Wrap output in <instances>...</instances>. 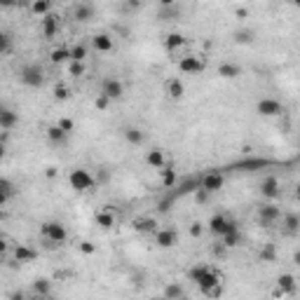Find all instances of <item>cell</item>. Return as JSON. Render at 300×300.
<instances>
[{
    "label": "cell",
    "mask_w": 300,
    "mask_h": 300,
    "mask_svg": "<svg viewBox=\"0 0 300 300\" xmlns=\"http://www.w3.org/2000/svg\"><path fill=\"white\" fill-rule=\"evenodd\" d=\"M160 174H162V185L164 188H174V183H176V171L171 169V167H164Z\"/></svg>",
    "instance_id": "36"
},
{
    "label": "cell",
    "mask_w": 300,
    "mask_h": 300,
    "mask_svg": "<svg viewBox=\"0 0 300 300\" xmlns=\"http://www.w3.org/2000/svg\"><path fill=\"white\" fill-rule=\"evenodd\" d=\"M235 42H237V45H251L253 31H249V28H237V31H235Z\"/></svg>",
    "instance_id": "33"
},
{
    "label": "cell",
    "mask_w": 300,
    "mask_h": 300,
    "mask_svg": "<svg viewBox=\"0 0 300 300\" xmlns=\"http://www.w3.org/2000/svg\"><path fill=\"white\" fill-rule=\"evenodd\" d=\"M267 160H246L242 167H244L246 171H253V169H258V167H265Z\"/></svg>",
    "instance_id": "45"
},
{
    "label": "cell",
    "mask_w": 300,
    "mask_h": 300,
    "mask_svg": "<svg viewBox=\"0 0 300 300\" xmlns=\"http://www.w3.org/2000/svg\"><path fill=\"white\" fill-rule=\"evenodd\" d=\"M188 45V38H183L181 33H167L164 35V49L167 52H178L181 47Z\"/></svg>",
    "instance_id": "16"
},
{
    "label": "cell",
    "mask_w": 300,
    "mask_h": 300,
    "mask_svg": "<svg viewBox=\"0 0 300 300\" xmlns=\"http://www.w3.org/2000/svg\"><path fill=\"white\" fill-rule=\"evenodd\" d=\"M209 195H211V192H206L204 188H199V190H197V195H195V199H197L199 204H202V202H206V199H209Z\"/></svg>",
    "instance_id": "47"
},
{
    "label": "cell",
    "mask_w": 300,
    "mask_h": 300,
    "mask_svg": "<svg viewBox=\"0 0 300 300\" xmlns=\"http://www.w3.org/2000/svg\"><path fill=\"white\" fill-rule=\"evenodd\" d=\"M209 272H211V265H206V263H199V265H195V267H190V270H188V279L195 281V284H199V281L204 279Z\"/></svg>",
    "instance_id": "22"
},
{
    "label": "cell",
    "mask_w": 300,
    "mask_h": 300,
    "mask_svg": "<svg viewBox=\"0 0 300 300\" xmlns=\"http://www.w3.org/2000/svg\"><path fill=\"white\" fill-rule=\"evenodd\" d=\"M181 300H188V298H181Z\"/></svg>",
    "instance_id": "55"
},
{
    "label": "cell",
    "mask_w": 300,
    "mask_h": 300,
    "mask_svg": "<svg viewBox=\"0 0 300 300\" xmlns=\"http://www.w3.org/2000/svg\"><path fill=\"white\" fill-rule=\"evenodd\" d=\"M293 263H295V265H300V251L293 253Z\"/></svg>",
    "instance_id": "51"
},
{
    "label": "cell",
    "mask_w": 300,
    "mask_h": 300,
    "mask_svg": "<svg viewBox=\"0 0 300 300\" xmlns=\"http://www.w3.org/2000/svg\"><path fill=\"white\" fill-rule=\"evenodd\" d=\"M134 230L141 232V235H150V232H157V220L155 218H136L134 220Z\"/></svg>",
    "instance_id": "23"
},
{
    "label": "cell",
    "mask_w": 300,
    "mask_h": 300,
    "mask_svg": "<svg viewBox=\"0 0 300 300\" xmlns=\"http://www.w3.org/2000/svg\"><path fill=\"white\" fill-rule=\"evenodd\" d=\"M10 47H12V38H10V33H5V31H3V33H0V52H3V54H7V52H10Z\"/></svg>",
    "instance_id": "43"
},
{
    "label": "cell",
    "mask_w": 300,
    "mask_h": 300,
    "mask_svg": "<svg viewBox=\"0 0 300 300\" xmlns=\"http://www.w3.org/2000/svg\"><path fill=\"white\" fill-rule=\"evenodd\" d=\"M68 181H70V185H73V190H78V192L96 188V178L92 176L87 169H73L68 174Z\"/></svg>",
    "instance_id": "4"
},
{
    "label": "cell",
    "mask_w": 300,
    "mask_h": 300,
    "mask_svg": "<svg viewBox=\"0 0 300 300\" xmlns=\"http://www.w3.org/2000/svg\"><path fill=\"white\" fill-rule=\"evenodd\" d=\"M31 12L45 19V17L52 14V3H47V0H35V3H31Z\"/></svg>",
    "instance_id": "28"
},
{
    "label": "cell",
    "mask_w": 300,
    "mask_h": 300,
    "mask_svg": "<svg viewBox=\"0 0 300 300\" xmlns=\"http://www.w3.org/2000/svg\"><path fill=\"white\" fill-rule=\"evenodd\" d=\"M164 298H167V300H181V298H185V295H183V286H181L178 281H171V284H167V286H164Z\"/></svg>",
    "instance_id": "27"
},
{
    "label": "cell",
    "mask_w": 300,
    "mask_h": 300,
    "mask_svg": "<svg viewBox=\"0 0 300 300\" xmlns=\"http://www.w3.org/2000/svg\"><path fill=\"white\" fill-rule=\"evenodd\" d=\"M279 218H281V209H279L277 204H263V206L258 209V220L265 225V228L274 225Z\"/></svg>",
    "instance_id": "9"
},
{
    "label": "cell",
    "mask_w": 300,
    "mask_h": 300,
    "mask_svg": "<svg viewBox=\"0 0 300 300\" xmlns=\"http://www.w3.org/2000/svg\"><path fill=\"white\" fill-rule=\"evenodd\" d=\"M281 225H284V232L295 235V232L300 230V216L298 213H284V216H281Z\"/></svg>",
    "instance_id": "21"
},
{
    "label": "cell",
    "mask_w": 300,
    "mask_h": 300,
    "mask_svg": "<svg viewBox=\"0 0 300 300\" xmlns=\"http://www.w3.org/2000/svg\"><path fill=\"white\" fill-rule=\"evenodd\" d=\"M124 138H127V143H131V145H141L143 143V131L138 129V127H129V129L124 131Z\"/></svg>",
    "instance_id": "31"
},
{
    "label": "cell",
    "mask_w": 300,
    "mask_h": 300,
    "mask_svg": "<svg viewBox=\"0 0 300 300\" xmlns=\"http://www.w3.org/2000/svg\"><path fill=\"white\" fill-rule=\"evenodd\" d=\"M206 68V63L199 59V56H183L178 59V70L181 73H188V75H197Z\"/></svg>",
    "instance_id": "8"
},
{
    "label": "cell",
    "mask_w": 300,
    "mask_h": 300,
    "mask_svg": "<svg viewBox=\"0 0 300 300\" xmlns=\"http://www.w3.org/2000/svg\"><path fill=\"white\" fill-rule=\"evenodd\" d=\"M78 249H80V251L85 253V256H94V253H96V244H92L89 239L80 242V244H78Z\"/></svg>",
    "instance_id": "44"
},
{
    "label": "cell",
    "mask_w": 300,
    "mask_h": 300,
    "mask_svg": "<svg viewBox=\"0 0 300 300\" xmlns=\"http://www.w3.org/2000/svg\"><path fill=\"white\" fill-rule=\"evenodd\" d=\"M138 7H141V3H127L124 10H138Z\"/></svg>",
    "instance_id": "49"
},
{
    "label": "cell",
    "mask_w": 300,
    "mask_h": 300,
    "mask_svg": "<svg viewBox=\"0 0 300 300\" xmlns=\"http://www.w3.org/2000/svg\"><path fill=\"white\" fill-rule=\"evenodd\" d=\"M31 300H52V298H49V295H33Z\"/></svg>",
    "instance_id": "52"
},
{
    "label": "cell",
    "mask_w": 300,
    "mask_h": 300,
    "mask_svg": "<svg viewBox=\"0 0 300 300\" xmlns=\"http://www.w3.org/2000/svg\"><path fill=\"white\" fill-rule=\"evenodd\" d=\"M145 162H148L153 169L162 171L164 167H167V157H164V153L160 148H153V150H148V153H145Z\"/></svg>",
    "instance_id": "17"
},
{
    "label": "cell",
    "mask_w": 300,
    "mask_h": 300,
    "mask_svg": "<svg viewBox=\"0 0 300 300\" xmlns=\"http://www.w3.org/2000/svg\"><path fill=\"white\" fill-rule=\"evenodd\" d=\"M19 80H21V85H26V87H42L45 70H42L38 63H26V66L19 70Z\"/></svg>",
    "instance_id": "2"
},
{
    "label": "cell",
    "mask_w": 300,
    "mask_h": 300,
    "mask_svg": "<svg viewBox=\"0 0 300 300\" xmlns=\"http://www.w3.org/2000/svg\"><path fill=\"white\" fill-rule=\"evenodd\" d=\"M101 94H106L110 101H115V99H122L124 85L117 80V78H108V80H103V85H101Z\"/></svg>",
    "instance_id": "11"
},
{
    "label": "cell",
    "mask_w": 300,
    "mask_h": 300,
    "mask_svg": "<svg viewBox=\"0 0 300 300\" xmlns=\"http://www.w3.org/2000/svg\"><path fill=\"white\" fill-rule=\"evenodd\" d=\"M73 17H75L78 21H89L92 17H94V7L87 5V3H80V5H75Z\"/></svg>",
    "instance_id": "26"
},
{
    "label": "cell",
    "mask_w": 300,
    "mask_h": 300,
    "mask_svg": "<svg viewBox=\"0 0 300 300\" xmlns=\"http://www.w3.org/2000/svg\"><path fill=\"white\" fill-rule=\"evenodd\" d=\"M0 192H3V195H0V202H3V204H5L7 199L12 197V183H10V178H3V181H0Z\"/></svg>",
    "instance_id": "38"
},
{
    "label": "cell",
    "mask_w": 300,
    "mask_h": 300,
    "mask_svg": "<svg viewBox=\"0 0 300 300\" xmlns=\"http://www.w3.org/2000/svg\"><path fill=\"white\" fill-rule=\"evenodd\" d=\"M68 96H70L68 85H61V82H59V85L54 87V99H56V101H66Z\"/></svg>",
    "instance_id": "39"
},
{
    "label": "cell",
    "mask_w": 300,
    "mask_h": 300,
    "mask_svg": "<svg viewBox=\"0 0 300 300\" xmlns=\"http://www.w3.org/2000/svg\"><path fill=\"white\" fill-rule=\"evenodd\" d=\"M197 286H199V291H202L204 295H209V298H218L220 291H223V288H220L223 286V277H220V272H216V270L211 267V272L206 274Z\"/></svg>",
    "instance_id": "3"
},
{
    "label": "cell",
    "mask_w": 300,
    "mask_h": 300,
    "mask_svg": "<svg viewBox=\"0 0 300 300\" xmlns=\"http://www.w3.org/2000/svg\"><path fill=\"white\" fill-rule=\"evenodd\" d=\"M167 94L171 96V99H183V94H185V87H183V82L178 80V78H171L169 82H167Z\"/></svg>",
    "instance_id": "25"
},
{
    "label": "cell",
    "mask_w": 300,
    "mask_h": 300,
    "mask_svg": "<svg viewBox=\"0 0 300 300\" xmlns=\"http://www.w3.org/2000/svg\"><path fill=\"white\" fill-rule=\"evenodd\" d=\"M178 242V235L174 228H162V230L155 232V244L160 249H171V246H176Z\"/></svg>",
    "instance_id": "12"
},
{
    "label": "cell",
    "mask_w": 300,
    "mask_h": 300,
    "mask_svg": "<svg viewBox=\"0 0 300 300\" xmlns=\"http://www.w3.org/2000/svg\"><path fill=\"white\" fill-rule=\"evenodd\" d=\"M49 291H52V281H49V279L38 277V279L33 281V293L35 295H49Z\"/></svg>",
    "instance_id": "30"
},
{
    "label": "cell",
    "mask_w": 300,
    "mask_h": 300,
    "mask_svg": "<svg viewBox=\"0 0 300 300\" xmlns=\"http://www.w3.org/2000/svg\"><path fill=\"white\" fill-rule=\"evenodd\" d=\"M38 258V251L35 249H31V246L26 244H19V246H14V260L17 263H31V260Z\"/></svg>",
    "instance_id": "18"
},
{
    "label": "cell",
    "mask_w": 300,
    "mask_h": 300,
    "mask_svg": "<svg viewBox=\"0 0 300 300\" xmlns=\"http://www.w3.org/2000/svg\"><path fill=\"white\" fill-rule=\"evenodd\" d=\"M108 106H110V99L106 94H96V99H94V108L96 110H108Z\"/></svg>",
    "instance_id": "42"
},
{
    "label": "cell",
    "mask_w": 300,
    "mask_h": 300,
    "mask_svg": "<svg viewBox=\"0 0 300 300\" xmlns=\"http://www.w3.org/2000/svg\"><path fill=\"white\" fill-rule=\"evenodd\" d=\"M239 242H242V232L235 230V232L223 235V242H220V244H223L225 249H235V246H239Z\"/></svg>",
    "instance_id": "34"
},
{
    "label": "cell",
    "mask_w": 300,
    "mask_h": 300,
    "mask_svg": "<svg viewBox=\"0 0 300 300\" xmlns=\"http://www.w3.org/2000/svg\"><path fill=\"white\" fill-rule=\"evenodd\" d=\"M258 258L263 260V263H274V258H277V249H274V244H265L263 249H260Z\"/></svg>",
    "instance_id": "35"
},
{
    "label": "cell",
    "mask_w": 300,
    "mask_h": 300,
    "mask_svg": "<svg viewBox=\"0 0 300 300\" xmlns=\"http://www.w3.org/2000/svg\"><path fill=\"white\" fill-rule=\"evenodd\" d=\"M202 232H204V228H202V223H190V237H202Z\"/></svg>",
    "instance_id": "46"
},
{
    "label": "cell",
    "mask_w": 300,
    "mask_h": 300,
    "mask_svg": "<svg viewBox=\"0 0 300 300\" xmlns=\"http://www.w3.org/2000/svg\"><path fill=\"white\" fill-rule=\"evenodd\" d=\"M295 197L300 199V185H298V188H295Z\"/></svg>",
    "instance_id": "54"
},
{
    "label": "cell",
    "mask_w": 300,
    "mask_h": 300,
    "mask_svg": "<svg viewBox=\"0 0 300 300\" xmlns=\"http://www.w3.org/2000/svg\"><path fill=\"white\" fill-rule=\"evenodd\" d=\"M66 136H68V134H66V131H61V129H59V127H56V124H52V127H47V138H49V141H52V143H56V145H63V143H66Z\"/></svg>",
    "instance_id": "29"
},
{
    "label": "cell",
    "mask_w": 300,
    "mask_h": 300,
    "mask_svg": "<svg viewBox=\"0 0 300 300\" xmlns=\"http://www.w3.org/2000/svg\"><path fill=\"white\" fill-rule=\"evenodd\" d=\"M12 300H24V293H14Z\"/></svg>",
    "instance_id": "53"
},
{
    "label": "cell",
    "mask_w": 300,
    "mask_h": 300,
    "mask_svg": "<svg viewBox=\"0 0 300 300\" xmlns=\"http://www.w3.org/2000/svg\"><path fill=\"white\" fill-rule=\"evenodd\" d=\"M235 14H237L239 19H246V17H249V10H246V7H237V10H235Z\"/></svg>",
    "instance_id": "48"
},
{
    "label": "cell",
    "mask_w": 300,
    "mask_h": 300,
    "mask_svg": "<svg viewBox=\"0 0 300 300\" xmlns=\"http://www.w3.org/2000/svg\"><path fill=\"white\" fill-rule=\"evenodd\" d=\"M209 230L213 232V235H228V232H235L239 230L237 225H235V220H230L225 213H216V216H211V220H209Z\"/></svg>",
    "instance_id": "5"
},
{
    "label": "cell",
    "mask_w": 300,
    "mask_h": 300,
    "mask_svg": "<svg viewBox=\"0 0 300 300\" xmlns=\"http://www.w3.org/2000/svg\"><path fill=\"white\" fill-rule=\"evenodd\" d=\"M56 127H59L61 131H66V134H70V131L75 129V122L70 120V117H59V120H56Z\"/></svg>",
    "instance_id": "40"
},
{
    "label": "cell",
    "mask_w": 300,
    "mask_h": 300,
    "mask_svg": "<svg viewBox=\"0 0 300 300\" xmlns=\"http://www.w3.org/2000/svg\"><path fill=\"white\" fill-rule=\"evenodd\" d=\"M279 192H281V183H279V178L277 176H265L260 181V195L265 199L279 197Z\"/></svg>",
    "instance_id": "10"
},
{
    "label": "cell",
    "mask_w": 300,
    "mask_h": 300,
    "mask_svg": "<svg viewBox=\"0 0 300 300\" xmlns=\"http://www.w3.org/2000/svg\"><path fill=\"white\" fill-rule=\"evenodd\" d=\"M218 75L220 78H228V80H235L242 75V68H239L237 63H230V61H223L218 66Z\"/></svg>",
    "instance_id": "24"
},
{
    "label": "cell",
    "mask_w": 300,
    "mask_h": 300,
    "mask_svg": "<svg viewBox=\"0 0 300 300\" xmlns=\"http://www.w3.org/2000/svg\"><path fill=\"white\" fill-rule=\"evenodd\" d=\"M40 232H42V237L49 242V246H59V244H63V242L68 239L66 225L59 223V220H47V223H42Z\"/></svg>",
    "instance_id": "1"
},
{
    "label": "cell",
    "mask_w": 300,
    "mask_h": 300,
    "mask_svg": "<svg viewBox=\"0 0 300 300\" xmlns=\"http://www.w3.org/2000/svg\"><path fill=\"white\" fill-rule=\"evenodd\" d=\"M295 288H298V284H295V277H293V274H288V272H284V274H279V277H277V288L272 291V295H274V298L293 295Z\"/></svg>",
    "instance_id": "6"
},
{
    "label": "cell",
    "mask_w": 300,
    "mask_h": 300,
    "mask_svg": "<svg viewBox=\"0 0 300 300\" xmlns=\"http://www.w3.org/2000/svg\"><path fill=\"white\" fill-rule=\"evenodd\" d=\"M223 185H225V176L218 174V171H209V174L202 176V188L206 192H218Z\"/></svg>",
    "instance_id": "14"
},
{
    "label": "cell",
    "mask_w": 300,
    "mask_h": 300,
    "mask_svg": "<svg viewBox=\"0 0 300 300\" xmlns=\"http://www.w3.org/2000/svg\"><path fill=\"white\" fill-rule=\"evenodd\" d=\"M68 73L75 75V78H82V75H85V63L82 61H70L68 63Z\"/></svg>",
    "instance_id": "41"
},
{
    "label": "cell",
    "mask_w": 300,
    "mask_h": 300,
    "mask_svg": "<svg viewBox=\"0 0 300 300\" xmlns=\"http://www.w3.org/2000/svg\"><path fill=\"white\" fill-rule=\"evenodd\" d=\"M17 122H19V115L14 110H10V108L0 110V127H3V131H10Z\"/></svg>",
    "instance_id": "20"
},
{
    "label": "cell",
    "mask_w": 300,
    "mask_h": 300,
    "mask_svg": "<svg viewBox=\"0 0 300 300\" xmlns=\"http://www.w3.org/2000/svg\"><path fill=\"white\" fill-rule=\"evenodd\" d=\"M45 176H47V178H54V176H56V169H54V167H49V169L45 171Z\"/></svg>",
    "instance_id": "50"
},
{
    "label": "cell",
    "mask_w": 300,
    "mask_h": 300,
    "mask_svg": "<svg viewBox=\"0 0 300 300\" xmlns=\"http://www.w3.org/2000/svg\"><path fill=\"white\" fill-rule=\"evenodd\" d=\"M66 59H70V49H66V47H54L49 52V61L52 63H63Z\"/></svg>",
    "instance_id": "32"
},
{
    "label": "cell",
    "mask_w": 300,
    "mask_h": 300,
    "mask_svg": "<svg viewBox=\"0 0 300 300\" xmlns=\"http://www.w3.org/2000/svg\"><path fill=\"white\" fill-rule=\"evenodd\" d=\"M85 56H87V47L85 45H73L70 47V61H85Z\"/></svg>",
    "instance_id": "37"
},
{
    "label": "cell",
    "mask_w": 300,
    "mask_h": 300,
    "mask_svg": "<svg viewBox=\"0 0 300 300\" xmlns=\"http://www.w3.org/2000/svg\"><path fill=\"white\" fill-rule=\"evenodd\" d=\"M40 31L45 38H54L56 33H59V14H49V17H45L40 24Z\"/></svg>",
    "instance_id": "15"
},
{
    "label": "cell",
    "mask_w": 300,
    "mask_h": 300,
    "mask_svg": "<svg viewBox=\"0 0 300 300\" xmlns=\"http://www.w3.org/2000/svg\"><path fill=\"white\" fill-rule=\"evenodd\" d=\"M256 113H258V115H265V117H274V115H281V113H284V106H281L277 99L265 96V99H260V101L256 103Z\"/></svg>",
    "instance_id": "7"
},
{
    "label": "cell",
    "mask_w": 300,
    "mask_h": 300,
    "mask_svg": "<svg viewBox=\"0 0 300 300\" xmlns=\"http://www.w3.org/2000/svg\"><path fill=\"white\" fill-rule=\"evenodd\" d=\"M92 47H94V52L108 54V52L115 49V40H113V35H108V33H96V35H92Z\"/></svg>",
    "instance_id": "13"
},
{
    "label": "cell",
    "mask_w": 300,
    "mask_h": 300,
    "mask_svg": "<svg viewBox=\"0 0 300 300\" xmlns=\"http://www.w3.org/2000/svg\"><path fill=\"white\" fill-rule=\"evenodd\" d=\"M94 223L99 225L101 230H110V228L115 225V213L110 211V209H101V211H96Z\"/></svg>",
    "instance_id": "19"
}]
</instances>
